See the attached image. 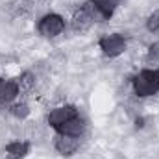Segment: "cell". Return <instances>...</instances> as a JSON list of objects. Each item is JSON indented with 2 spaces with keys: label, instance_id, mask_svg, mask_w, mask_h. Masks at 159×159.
<instances>
[{
  "label": "cell",
  "instance_id": "cell-10",
  "mask_svg": "<svg viewBox=\"0 0 159 159\" xmlns=\"http://www.w3.org/2000/svg\"><path fill=\"white\" fill-rule=\"evenodd\" d=\"M91 22H93V17L87 11H80L74 17V28L76 30H85L87 26H91Z\"/></svg>",
  "mask_w": 159,
  "mask_h": 159
},
{
  "label": "cell",
  "instance_id": "cell-4",
  "mask_svg": "<svg viewBox=\"0 0 159 159\" xmlns=\"http://www.w3.org/2000/svg\"><path fill=\"white\" fill-rule=\"evenodd\" d=\"M76 117V109L72 106H61V107H56L50 115H48V122L57 129L59 126H63L65 122H69L70 119Z\"/></svg>",
  "mask_w": 159,
  "mask_h": 159
},
{
  "label": "cell",
  "instance_id": "cell-6",
  "mask_svg": "<svg viewBox=\"0 0 159 159\" xmlns=\"http://www.w3.org/2000/svg\"><path fill=\"white\" fill-rule=\"evenodd\" d=\"M83 128H85L83 120L78 119V117H74V119H70L69 122H65L63 126H59V128H57V131H59V133H63V135L80 137V135L83 133Z\"/></svg>",
  "mask_w": 159,
  "mask_h": 159
},
{
  "label": "cell",
  "instance_id": "cell-11",
  "mask_svg": "<svg viewBox=\"0 0 159 159\" xmlns=\"http://www.w3.org/2000/svg\"><path fill=\"white\" fill-rule=\"evenodd\" d=\"M146 26H148V30H150V32L159 34V9H157V11H154V13L148 17V22H146Z\"/></svg>",
  "mask_w": 159,
  "mask_h": 159
},
{
  "label": "cell",
  "instance_id": "cell-7",
  "mask_svg": "<svg viewBox=\"0 0 159 159\" xmlns=\"http://www.w3.org/2000/svg\"><path fill=\"white\" fill-rule=\"evenodd\" d=\"M91 4L104 15V17H111L115 7L119 6V0H91Z\"/></svg>",
  "mask_w": 159,
  "mask_h": 159
},
{
  "label": "cell",
  "instance_id": "cell-8",
  "mask_svg": "<svg viewBox=\"0 0 159 159\" xmlns=\"http://www.w3.org/2000/svg\"><path fill=\"white\" fill-rule=\"evenodd\" d=\"M17 94H19V83H15V81H6V83H2V87H0V100L9 102V100H13Z\"/></svg>",
  "mask_w": 159,
  "mask_h": 159
},
{
  "label": "cell",
  "instance_id": "cell-12",
  "mask_svg": "<svg viewBox=\"0 0 159 159\" xmlns=\"http://www.w3.org/2000/svg\"><path fill=\"white\" fill-rule=\"evenodd\" d=\"M28 113H30V111H28V106H26V104H17V106H13V115H15V117L24 119Z\"/></svg>",
  "mask_w": 159,
  "mask_h": 159
},
{
  "label": "cell",
  "instance_id": "cell-13",
  "mask_svg": "<svg viewBox=\"0 0 159 159\" xmlns=\"http://www.w3.org/2000/svg\"><path fill=\"white\" fill-rule=\"evenodd\" d=\"M148 57H150L152 61H159V43H154V44L150 46V50H148Z\"/></svg>",
  "mask_w": 159,
  "mask_h": 159
},
{
  "label": "cell",
  "instance_id": "cell-3",
  "mask_svg": "<svg viewBox=\"0 0 159 159\" xmlns=\"http://www.w3.org/2000/svg\"><path fill=\"white\" fill-rule=\"evenodd\" d=\"M100 48L106 56L109 57H115L120 56L124 50H126V39L119 35V34H111V35H104L100 39Z\"/></svg>",
  "mask_w": 159,
  "mask_h": 159
},
{
  "label": "cell",
  "instance_id": "cell-5",
  "mask_svg": "<svg viewBox=\"0 0 159 159\" xmlns=\"http://www.w3.org/2000/svg\"><path fill=\"white\" fill-rule=\"evenodd\" d=\"M78 146H80V141L76 137H72V135H63V133H59V137L56 139V150H57L59 154H63V156L74 154V152L78 150Z\"/></svg>",
  "mask_w": 159,
  "mask_h": 159
},
{
  "label": "cell",
  "instance_id": "cell-2",
  "mask_svg": "<svg viewBox=\"0 0 159 159\" xmlns=\"http://www.w3.org/2000/svg\"><path fill=\"white\" fill-rule=\"evenodd\" d=\"M63 28H65V20L56 13H50V15L43 17L39 22V32L44 37H56L63 32Z\"/></svg>",
  "mask_w": 159,
  "mask_h": 159
},
{
  "label": "cell",
  "instance_id": "cell-1",
  "mask_svg": "<svg viewBox=\"0 0 159 159\" xmlns=\"http://www.w3.org/2000/svg\"><path fill=\"white\" fill-rule=\"evenodd\" d=\"M133 89L139 96H152L159 91V70H143L133 80Z\"/></svg>",
  "mask_w": 159,
  "mask_h": 159
},
{
  "label": "cell",
  "instance_id": "cell-9",
  "mask_svg": "<svg viewBox=\"0 0 159 159\" xmlns=\"http://www.w3.org/2000/svg\"><path fill=\"white\" fill-rule=\"evenodd\" d=\"M26 152H28V144L26 143H11L6 148L7 159H20L22 156H26Z\"/></svg>",
  "mask_w": 159,
  "mask_h": 159
}]
</instances>
